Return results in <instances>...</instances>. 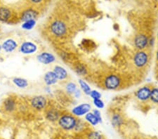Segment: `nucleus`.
<instances>
[{"mask_svg":"<svg viewBox=\"0 0 158 139\" xmlns=\"http://www.w3.org/2000/svg\"><path fill=\"white\" fill-rule=\"evenodd\" d=\"M77 119L73 114L65 113L60 116L58 120V125L60 129L66 131L74 130Z\"/></svg>","mask_w":158,"mask_h":139,"instance_id":"f257e3e1","label":"nucleus"},{"mask_svg":"<svg viewBox=\"0 0 158 139\" xmlns=\"http://www.w3.org/2000/svg\"><path fill=\"white\" fill-rule=\"evenodd\" d=\"M49 31L54 37L62 38L68 32L67 24L62 20H54L49 25Z\"/></svg>","mask_w":158,"mask_h":139,"instance_id":"f03ea898","label":"nucleus"},{"mask_svg":"<svg viewBox=\"0 0 158 139\" xmlns=\"http://www.w3.org/2000/svg\"><path fill=\"white\" fill-rule=\"evenodd\" d=\"M48 104L47 98L44 96L37 95L30 98V105L32 108L37 111L44 110Z\"/></svg>","mask_w":158,"mask_h":139,"instance_id":"7ed1b4c3","label":"nucleus"},{"mask_svg":"<svg viewBox=\"0 0 158 139\" xmlns=\"http://www.w3.org/2000/svg\"><path fill=\"white\" fill-rule=\"evenodd\" d=\"M104 87L108 90H115L121 84V79L118 75L115 74H110L106 76L104 80Z\"/></svg>","mask_w":158,"mask_h":139,"instance_id":"20e7f679","label":"nucleus"},{"mask_svg":"<svg viewBox=\"0 0 158 139\" xmlns=\"http://www.w3.org/2000/svg\"><path fill=\"white\" fill-rule=\"evenodd\" d=\"M149 60V56L147 52L144 51L143 50H139L137 51L133 58V61L135 66L141 68L146 66Z\"/></svg>","mask_w":158,"mask_h":139,"instance_id":"39448f33","label":"nucleus"},{"mask_svg":"<svg viewBox=\"0 0 158 139\" xmlns=\"http://www.w3.org/2000/svg\"><path fill=\"white\" fill-rule=\"evenodd\" d=\"M38 50V47L35 43L31 41H25L19 47V51L23 55H32Z\"/></svg>","mask_w":158,"mask_h":139,"instance_id":"423d86ee","label":"nucleus"},{"mask_svg":"<svg viewBox=\"0 0 158 139\" xmlns=\"http://www.w3.org/2000/svg\"><path fill=\"white\" fill-rule=\"evenodd\" d=\"M91 105L88 103H81L80 105H76L71 110V114H73L76 117H80L85 116L86 114L90 112Z\"/></svg>","mask_w":158,"mask_h":139,"instance_id":"0eeeda50","label":"nucleus"},{"mask_svg":"<svg viewBox=\"0 0 158 139\" xmlns=\"http://www.w3.org/2000/svg\"><path fill=\"white\" fill-rule=\"evenodd\" d=\"M2 51L6 54H11V53L15 51L16 49L19 47V44L16 40L12 39V38H8L5 39L4 41L2 43Z\"/></svg>","mask_w":158,"mask_h":139,"instance_id":"6e6552de","label":"nucleus"},{"mask_svg":"<svg viewBox=\"0 0 158 139\" xmlns=\"http://www.w3.org/2000/svg\"><path fill=\"white\" fill-rule=\"evenodd\" d=\"M37 61L44 65H49L56 61V57L52 53L44 51L37 55Z\"/></svg>","mask_w":158,"mask_h":139,"instance_id":"1a4fd4ad","label":"nucleus"},{"mask_svg":"<svg viewBox=\"0 0 158 139\" xmlns=\"http://www.w3.org/2000/svg\"><path fill=\"white\" fill-rule=\"evenodd\" d=\"M149 39L146 35H137L134 38V45L137 49L143 50L145 48L148 46Z\"/></svg>","mask_w":158,"mask_h":139,"instance_id":"9d476101","label":"nucleus"},{"mask_svg":"<svg viewBox=\"0 0 158 139\" xmlns=\"http://www.w3.org/2000/svg\"><path fill=\"white\" fill-rule=\"evenodd\" d=\"M39 16V13L35 9H27L24 10L20 14V21L23 22L30 21V20H37Z\"/></svg>","mask_w":158,"mask_h":139,"instance_id":"9b49d317","label":"nucleus"},{"mask_svg":"<svg viewBox=\"0 0 158 139\" xmlns=\"http://www.w3.org/2000/svg\"><path fill=\"white\" fill-rule=\"evenodd\" d=\"M4 110L6 112L12 113L16 110L17 102L14 97L9 96L6 98L3 102Z\"/></svg>","mask_w":158,"mask_h":139,"instance_id":"f8f14e48","label":"nucleus"},{"mask_svg":"<svg viewBox=\"0 0 158 139\" xmlns=\"http://www.w3.org/2000/svg\"><path fill=\"white\" fill-rule=\"evenodd\" d=\"M60 115L61 114L59 110L56 109V108H52L46 110L44 117L46 118V120L49 121V122H58V119H59Z\"/></svg>","mask_w":158,"mask_h":139,"instance_id":"ddd939ff","label":"nucleus"},{"mask_svg":"<svg viewBox=\"0 0 158 139\" xmlns=\"http://www.w3.org/2000/svg\"><path fill=\"white\" fill-rule=\"evenodd\" d=\"M150 92H151L150 88L147 87V86H144V87L139 88V89L136 91V96L139 100L146 101L150 99Z\"/></svg>","mask_w":158,"mask_h":139,"instance_id":"4468645a","label":"nucleus"},{"mask_svg":"<svg viewBox=\"0 0 158 139\" xmlns=\"http://www.w3.org/2000/svg\"><path fill=\"white\" fill-rule=\"evenodd\" d=\"M12 11L6 6H0V22H7L12 17Z\"/></svg>","mask_w":158,"mask_h":139,"instance_id":"2eb2a0df","label":"nucleus"},{"mask_svg":"<svg viewBox=\"0 0 158 139\" xmlns=\"http://www.w3.org/2000/svg\"><path fill=\"white\" fill-rule=\"evenodd\" d=\"M53 72L56 76L57 79L60 81L66 80L68 76V72L65 68L63 66H60V65H55L54 67H53Z\"/></svg>","mask_w":158,"mask_h":139,"instance_id":"dca6fc26","label":"nucleus"},{"mask_svg":"<svg viewBox=\"0 0 158 139\" xmlns=\"http://www.w3.org/2000/svg\"><path fill=\"white\" fill-rule=\"evenodd\" d=\"M58 80L57 79L56 76L54 74V72L52 71H48L44 75V82L45 84L48 87H51L56 84Z\"/></svg>","mask_w":158,"mask_h":139,"instance_id":"f3484780","label":"nucleus"},{"mask_svg":"<svg viewBox=\"0 0 158 139\" xmlns=\"http://www.w3.org/2000/svg\"><path fill=\"white\" fill-rule=\"evenodd\" d=\"M12 82L16 87L21 88V89L27 88L28 87L29 84L27 80L23 77H14V79L12 80Z\"/></svg>","mask_w":158,"mask_h":139,"instance_id":"a211bd4d","label":"nucleus"},{"mask_svg":"<svg viewBox=\"0 0 158 139\" xmlns=\"http://www.w3.org/2000/svg\"><path fill=\"white\" fill-rule=\"evenodd\" d=\"M85 119L86 122H88L89 125H91V126H95L96 125H98V124H100V122H99L98 118L96 117L92 111H91V112H89L87 114H86L85 115Z\"/></svg>","mask_w":158,"mask_h":139,"instance_id":"6ab92c4d","label":"nucleus"},{"mask_svg":"<svg viewBox=\"0 0 158 139\" xmlns=\"http://www.w3.org/2000/svg\"><path fill=\"white\" fill-rule=\"evenodd\" d=\"M111 123L114 127H118L124 124V120L122 117V116L119 114L115 113L112 116L111 118Z\"/></svg>","mask_w":158,"mask_h":139,"instance_id":"aec40b11","label":"nucleus"},{"mask_svg":"<svg viewBox=\"0 0 158 139\" xmlns=\"http://www.w3.org/2000/svg\"><path fill=\"white\" fill-rule=\"evenodd\" d=\"M78 83H79V85H80V90L82 91V92L85 93V94L89 96L91 91V88L88 83L82 79H79Z\"/></svg>","mask_w":158,"mask_h":139,"instance_id":"412c9836","label":"nucleus"},{"mask_svg":"<svg viewBox=\"0 0 158 139\" xmlns=\"http://www.w3.org/2000/svg\"><path fill=\"white\" fill-rule=\"evenodd\" d=\"M37 25V20H30V21H27L23 22L21 25V28L24 30H32Z\"/></svg>","mask_w":158,"mask_h":139,"instance_id":"4be33fe9","label":"nucleus"},{"mask_svg":"<svg viewBox=\"0 0 158 139\" xmlns=\"http://www.w3.org/2000/svg\"><path fill=\"white\" fill-rule=\"evenodd\" d=\"M75 71L78 75L85 76L87 74V69L82 63H78L75 66Z\"/></svg>","mask_w":158,"mask_h":139,"instance_id":"5701e85b","label":"nucleus"},{"mask_svg":"<svg viewBox=\"0 0 158 139\" xmlns=\"http://www.w3.org/2000/svg\"><path fill=\"white\" fill-rule=\"evenodd\" d=\"M77 85L75 84V82H68L65 85V91L68 94L73 95L74 93L75 92V91L77 89Z\"/></svg>","mask_w":158,"mask_h":139,"instance_id":"b1692460","label":"nucleus"},{"mask_svg":"<svg viewBox=\"0 0 158 139\" xmlns=\"http://www.w3.org/2000/svg\"><path fill=\"white\" fill-rule=\"evenodd\" d=\"M103 135L98 131H90L86 136V139H103Z\"/></svg>","mask_w":158,"mask_h":139,"instance_id":"393cba45","label":"nucleus"},{"mask_svg":"<svg viewBox=\"0 0 158 139\" xmlns=\"http://www.w3.org/2000/svg\"><path fill=\"white\" fill-rule=\"evenodd\" d=\"M85 126L86 124L85 121H83L82 120H77L75 127L74 129V131H75V132H81V131H83L85 130Z\"/></svg>","mask_w":158,"mask_h":139,"instance_id":"a878e982","label":"nucleus"},{"mask_svg":"<svg viewBox=\"0 0 158 139\" xmlns=\"http://www.w3.org/2000/svg\"><path fill=\"white\" fill-rule=\"evenodd\" d=\"M150 99L155 103L158 104V88H152L150 92Z\"/></svg>","mask_w":158,"mask_h":139,"instance_id":"bb28decb","label":"nucleus"},{"mask_svg":"<svg viewBox=\"0 0 158 139\" xmlns=\"http://www.w3.org/2000/svg\"><path fill=\"white\" fill-rule=\"evenodd\" d=\"M93 103L94 106L96 108H97L98 109H103L105 107V103H104L103 100H101V98L93 100Z\"/></svg>","mask_w":158,"mask_h":139,"instance_id":"cd10ccee","label":"nucleus"},{"mask_svg":"<svg viewBox=\"0 0 158 139\" xmlns=\"http://www.w3.org/2000/svg\"><path fill=\"white\" fill-rule=\"evenodd\" d=\"M89 96L92 98L93 100L101 98V93L97 90H91Z\"/></svg>","mask_w":158,"mask_h":139,"instance_id":"c85d7f7f","label":"nucleus"},{"mask_svg":"<svg viewBox=\"0 0 158 139\" xmlns=\"http://www.w3.org/2000/svg\"><path fill=\"white\" fill-rule=\"evenodd\" d=\"M92 112L94 115H95L96 117L98 118V120H99L100 123H101L102 122V116H101V113L100 112V110L98 109H94L92 110Z\"/></svg>","mask_w":158,"mask_h":139,"instance_id":"c756f323","label":"nucleus"},{"mask_svg":"<svg viewBox=\"0 0 158 139\" xmlns=\"http://www.w3.org/2000/svg\"><path fill=\"white\" fill-rule=\"evenodd\" d=\"M30 2V3H31L34 5H39L40 4H42L44 0H28Z\"/></svg>","mask_w":158,"mask_h":139,"instance_id":"7c9ffc66","label":"nucleus"},{"mask_svg":"<svg viewBox=\"0 0 158 139\" xmlns=\"http://www.w3.org/2000/svg\"><path fill=\"white\" fill-rule=\"evenodd\" d=\"M81 90L80 89H79V88H77V90L75 91V92L74 93V94H73V96H75L76 98H80V96H81Z\"/></svg>","mask_w":158,"mask_h":139,"instance_id":"2f4dec72","label":"nucleus"},{"mask_svg":"<svg viewBox=\"0 0 158 139\" xmlns=\"http://www.w3.org/2000/svg\"><path fill=\"white\" fill-rule=\"evenodd\" d=\"M2 45L0 44V53L2 52Z\"/></svg>","mask_w":158,"mask_h":139,"instance_id":"473e14b6","label":"nucleus"},{"mask_svg":"<svg viewBox=\"0 0 158 139\" xmlns=\"http://www.w3.org/2000/svg\"><path fill=\"white\" fill-rule=\"evenodd\" d=\"M157 59L158 60V50L157 51Z\"/></svg>","mask_w":158,"mask_h":139,"instance_id":"72a5a7b5","label":"nucleus"}]
</instances>
